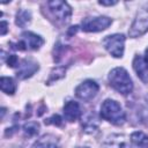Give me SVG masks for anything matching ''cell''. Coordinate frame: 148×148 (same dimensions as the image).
<instances>
[{"label":"cell","mask_w":148,"mask_h":148,"mask_svg":"<svg viewBox=\"0 0 148 148\" xmlns=\"http://www.w3.org/2000/svg\"><path fill=\"white\" fill-rule=\"evenodd\" d=\"M38 128H39V125H38L37 123L30 121V123H28V124H25V125L23 126V132H24L25 135L32 136V135H35V134L38 132Z\"/></svg>","instance_id":"obj_17"},{"label":"cell","mask_w":148,"mask_h":148,"mask_svg":"<svg viewBox=\"0 0 148 148\" xmlns=\"http://www.w3.org/2000/svg\"><path fill=\"white\" fill-rule=\"evenodd\" d=\"M7 64H8V66H10V67H16V66H18L20 61H18V59H17L16 56L12 54V56L8 57V59H7Z\"/></svg>","instance_id":"obj_19"},{"label":"cell","mask_w":148,"mask_h":148,"mask_svg":"<svg viewBox=\"0 0 148 148\" xmlns=\"http://www.w3.org/2000/svg\"><path fill=\"white\" fill-rule=\"evenodd\" d=\"M130 140L135 148H148V135L143 132H133Z\"/></svg>","instance_id":"obj_14"},{"label":"cell","mask_w":148,"mask_h":148,"mask_svg":"<svg viewBox=\"0 0 148 148\" xmlns=\"http://www.w3.org/2000/svg\"><path fill=\"white\" fill-rule=\"evenodd\" d=\"M109 83L114 90L123 95H128L133 90L132 79L123 67H116L109 73Z\"/></svg>","instance_id":"obj_1"},{"label":"cell","mask_w":148,"mask_h":148,"mask_svg":"<svg viewBox=\"0 0 148 148\" xmlns=\"http://www.w3.org/2000/svg\"><path fill=\"white\" fill-rule=\"evenodd\" d=\"M143 59H145V62H146L147 66H148V49L146 50V54H145V58H143Z\"/></svg>","instance_id":"obj_22"},{"label":"cell","mask_w":148,"mask_h":148,"mask_svg":"<svg viewBox=\"0 0 148 148\" xmlns=\"http://www.w3.org/2000/svg\"><path fill=\"white\" fill-rule=\"evenodd\" d=\"M31 148H58V140L52 134H46L39 138Z\"/></svg>","instance_id":"obj_13"},{"label":"cell","mask_w":148,"mask_h":148,"mask_svg":"<svg viewBox=\"0 0 148 148\" xmlns=\"http://www.w3.org/2000/svg\"><path fill=\"white\" fill-rule=\"evenodd\" d=\"M0 84H1V90L5 94L13 95L15 92V90H16V84H15V82H14V80L12 77L2 76L1 81H0Z\"/></svg>","instance_id":"obj_15"},{"label":"cell","mask_w":148,"mask_h":148,"mask_svg":"<svg viewBox=\"0 0 148 148\" xmlns=\"http://www.w3.org/2000/svg\"><path fill=\"white\" fill-rule=\"evenodd\" d=\"M77 148H87V147H77Z\"/></svg>","instance_id":"obj_23"},{"label":"cell","mask_w":148,"mask_h":148,"mask_svg":"<svg viewBox=\"0 0 148 148\" xmlns=\"http://www.w3.org/2000/svg\"><path fill=\"white\" fill-rule=\"evenodd\" d=\"M45 124H53V125H57V126H60L61 124H62V120H61V118L58 116V114H54V116H52L51 118H49V119H46L45 120Z\"/></svg>","instance_id":"obj_18"},{"label":"cell","mask_w":148,"mask_h":148,"mask_svg":"<svg viewBox=\"0 0 148 148\" xmlns=\"http://www.w3.org/2000/svg\"><path fill=\"white\" fill-rule=\"evenodd\" d=\"M64 117L68 121H75L81 117V109L77 102L68 101L64 105Z\"/></svg>","instance_id":"obj_11"},{"label":"cell","mask_w":148,"mask_h":148,"mask_svg":"<svg viewBox=\"0 0 148 148\" xmlns=\"http://www.w3.org/2000/svg\"><path fill=\"white\" fill-rule=\"evenodd\" d=\"M101 117L114 125L125 123V112L119 103L113 99H105L101 105Z\"/></svg>","instance_id":"obj_2"},{"label":"cell","mask_w":148,"mask_h":148,"mask_svg":"<svg viewBox=\"0 0 148 148\" xmlns=\"http://www.w3.org/2000/svg\"><path fill=\"white\" fill-rule=\"evenodd\" d=\"M7 31V22L6 21H2L1 22V35H5Z\"/></svg>","instance_id":"obj_21"},{"label":"cell","mask_w":148,"mask_h":148,"mask_svg":"<svg viewBox=\"0 0 148 148\" xmlns=\"http://www.w3.org/2000/svg\"><path fill=\"white\" fill-rule=\"evenodd\" d=\"M103 45L111 56H113L114 58H121L124 54L125 36L121 34H114V35L106 36L103 39Z\"/></svg>","instance_id":"obj_5"},{"label":"cell","mask_w":148,"mask_h":148,"mask_svg":"<svg viewBox=\"0 0 148 148\" xmlns=\"http://www.w3.org/2000/svg\"><path fill=\"white\" fill-rule=\"evenodd\" d=\"M46 5L49 7V10L52 17L56 18L58 23L66 24L69 22L71 15H72V8L67 2L56 0V1H49Z\"/></svg>","instance_id":"obj_4"},{"label":"cell","mask_w":148,"mask_h":148,"mask_svg":"<svg viewBox=\"0 0 148 148\" xmlns=\"http://www.w3.org/2000/svg\"><path fill=\"white\" fill-rule=\"evenodd\" d=\"M112 23V20L106 16H97V17H87L82 21V30L87 32H97L105 30L110 24Z\"/></svg>","instance_id":"obj_7"},{"label":"cell","mask_w":148,"mask_h":148,"mask_svg":"<svg viewBox=\"0 0 148 148\" xmlns=\"http://www.w3.org/2000/svg\"><path fill=\"white\" fill-rule=\"evenodd\" d=\"M31 21V14L28 10H20L16 15V24L18 27L24 28L25 25H28Z\"/></svg>","instance_id":"obj_16"},{"label":"cell","mask_w":148,"mask_h":148,"mask_svg":"<svg viewBox=\"0 0 148 148\" xmlns=\"http://www.w3.org/2000/svg\"><path fill=\"white\" fill-rule=\"evenodd\" d=\"M18 69L16 72V75L17 77L20 79H27V77H30L35 72L38 71V64L32 61V60H28V59H24L22 60L20 64H18Z\"/></svg>","instance_id":"obj_10"},{"label":"cell","mask_w":148,"mask_h":148,"mask_svg":"<svg viewBox=\"0 0 148 148\" xmlns=\"http://www.w3.org/2000/svg\"><path fill=\"white\" fill-rule=\"evenodd\" d=\"M98 3L102 6H112V5H116L117 1H98Z\"/></svg>","instance_id":"obj_20"},{"label":"cell","mask_w":148,"mask_h":148,"mask_svg":"<svg viewBox=\"0 0 148 148\" xmlns=\"http://www.w3.org/2000/svg\"><path fill=\"white\" fill-rule=\"evenodd\" d=\"M98 84L92 80H86L75 89V95L82 101H90L98 92Z\"/></svg>","instance_id":"obj_8"},{"label":"cell","mask_w":148,"mask_h":148,"mask_svg":"<svg viewBox=\"0 0 148 148\" xmlns=\"http://www.w3.org/2000/svg\"><path fill=\"white\" fill-rule=\"evenodd\" d=\"M133 68L136 75L145 82L148 83V66L141 56H135L133 59Z\"/></svg>","instance_id":"obj_12"},{"label":"cell","mask_w":148,"mask_h":148,"mask_svg":"<svg viewBox=\"0 0 148 148\" xmlns=\"http://www.w3.org/2000/svg\"><path fill=\"white\" fill-rule=\"evenodd\" d=\"M44 44V39L34 32L25 31L21 35V40L13 44L15 50H38Z\"/></svg>","instance_id":"obj_6"},{"label":"cell","mask_w":148,"mask_h":148,"mask_svg":"<svg viewBox=\"0 0 148 148\" xmlns=\"http://www.w3.org/2000/svg\"><path fill=\"white\" fill-rule=\"evenodd\" d=\"M130 141L124 134H112L106 138L102 148H130Z\"/></svg>","instance_id":"obj_9"},{"label":"cell","mask_w":148,"mask_h":148,"mask_svg":"<svg viewBox=\"0 0 148 148\" xmlns=\"http://www.w3.org/2000/svg\"><path fill=\"white\" fill-rule=\"evenodd\" d=\"M148 31V2L138 12L128 31L130 37H140Z\"/></svg>","instance_id":"obj_3"}]
</instances>
